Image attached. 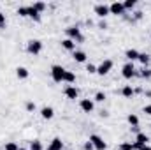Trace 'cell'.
I'll list each match as a JSON object with an SVG mask.
<instances>
[{
	"mask_svg": "<svg viewBox=\"0 0 151 150\" xmlns=\"http://www.w3.org/2000/svg\"><path fill=\"white\" fill-rule=\"evenodd\" d=\"M34 7L37 9L39 12H42V11L46 9V4H44V2H35V4H34Z\"/></svg>",
	"mask_w": 151,
	"mask_h": 150,
	"instance_id": "obj_29",
	"label": "cell"
},
{
	"mask_svg": "<svg viewBox=\"0 0 151 150\" xmlns=\"http://www.w3.org/2000/svg\"><path fill=\"white\" fill-rule=\"evenodd\" d=\"M62 48L67 50V51H74L76 50V42L72 41V39H63V41H62Z\"/></svg>",
	"mask_w": 151,
	"mask_h": 150,
	"instance_id": "obj_14",
	"label": "cell"
},
{
	"mask_svg": "<svg viewBox=\"0 0 151 150\" xmlns=\"http://www.w3.org/2000/svg\"><path fill=\"white\" fill-rule=\"evenodd\" d=\"M123 7H125V11H127V9H134V7H135V0H127V2H123Z\"/></svg>",
	"mask_w": 151,
	"mask_h": 150,
	"instance_id": "obj_24",
	"label": "cell"
},
{
	"mask_svg": "<svg viewBox=\"0 0 151 150\" xmlns=\"http://www.w3.org/2000/svg\"><path fill=\"white\" fill-rule=\"evenodd\" d=\"M127 120H128V124H130L132 127H139V117H137V115L130 113V115L127 117Z\"/></svg>",
	"mask_w": 151,
	"mask_h": 150,
	"instance_id": "obj_19",
	"label": "cell"
},
{
	"mask_svg": "<svg viewBox=\"0 0 151 150\" xmlns=\"http://www.w3.org/2000/svg\"><path fill=\"white\" fill-rule=\"evenodd\" d=\"M90 141H91V145H93V149L95 150H106L107 149L106 141H104L99 134H91V136H90Z\"/></svg>",
	"mask_w": 151,
	"mask_h": 150,
	"instance_id": "obj_3",
	"label": "cell"
},
{
	"mask_svg": "<svg viewBox=\"0 0 151 150\" xmlns=\"http://www.w3.org/2000/svg\"><path fill=\"white\" fill-rule=\"evenodd\" d=\"M141 78H146V79H150L151 78V71L148 69V67H144V69L141 71Z\"/></svg>",
	"mask_w": 151,
	"mask_h": 150,
	"instance_id": "obj_28",
	"label": "cell"
},
{
	"mask_svg": "<svg viewBox=\"0 0 151 150\" xmlns=\"http://www.w3.org/2000/svg\"><path fill=\"white\" fill-rule=\"evenodd\" d=\"M40 117H42L44 120H51V118L55 117V110H53L51 106H44V108L40 110Z\"/></svg>",
	"mask_w": 151,
	"mask_h": 150,
	"instance_id": "obj_12",
	"label": "cell"
},
{
	"mask_svg": "<svg viewBox=\"0 0 151 150\" xmlns=\"http://www.w3.org/2000/svg\"><path fill=\"white\" fill-rule=\"evenodd\" d=\"M65 71H67V69H63L62 66H53V67H51V78H53L56 83H62Z\"/></svg>",
	"mask_w": 151,
	"mask_h": 150,
	"instance_id": "obj_2",
	"label": "cell"
},
{
	"mask_svg": "<svg viewBox=\"0 0 151 150\" xmlns=\"http://www.w3.org/2000/svg\"><path fill=\"white\" fill-rule=\"evenodd\" d=\"M119 150H135V149H134V143H121Z\"/></svg>",
	"mask_w": 151,
	"mask_h": 150,
	"instance_id": "obj_27",
	"label": "cell"
},
{
	"mask_svg": "<svg viewBox=\"0 0 151 150\" xmlns=\"http://www.w3.org/2000/svg\"><path fill=\"white\" fill-rule=\"evenodd\" d=\"M125 57L134 64V60H137V58H139V51H137V50H127V51H125Z\"/></svg>",
	"mask_w": 151,
	"mask_h": 150,
	"instance_id": "obj_15",
	"label": "cell"
},
{
	"mask_svg": "<svg viewBox=\"0 0 151 150\" xmlns=\"http://www.w3.org/2000/svg\"><path fill=\"white\" fill-rule=\"evenodd\" d=\"M109 12H111V14H116V16H121V14H125L123 2H113V4L109 5Z\"/></svg>",
	"mask_w": 151,
	"mask_h": 150,
	"instance_id": "obj_7",
	"label": "cell"
},
{
	"mask_svg": "<svg viewBox=\"0 0 151 150\" xmlns=\"http://www.w3.org/2000/svg\"><path fill=\"white\" fill-rule=\"evenodd\" d=\"M65 32H67V36H69V39H72L74 42H76V41H77V42H81V41H83V36H81V30H79L77 27H69V28H67Z\"/></svg>",
	"mask_w": 151,
	"mask_h": 150,
	"instance_id": "obj_6",
	"label": "cell"
},
{
	"mask_svg": "<svg viewBox=\"0 0 151 150\" xmlns=\"http://www.w3.org/2000/svg\"><path fill=\"white\" fill-rule=\"evenodd\" d=\"M137 60L146 67V66L150 64V55H148V53H139V58H137Z\"/></svg>",
	"mask_w": 151,
	"mask_h": 150,
	"instance_id": "obj_22",
	"label": "cell"
},
{
	"mask_svg": "<svg viewBox=\"0 0 151 150\" xmlns=\"http://www.w3.org/2000/svg\"><path fill=\"white\" fill-rule=\"evenodd\" d=\"M121 95H123V97H127V99H130V97L134 95V88H132L130 85H125V87L121 88Z\"/></svg>",
	"mask_w": 151,
	"mask_h": 150,
	"instance_id": "obj_18",
	"label": "cell"
},
{
	"mask_svg": "<svg viewBox=\"0 0 151 150\" xmlns=\"http://www.w3.org/2000/svg\"><path fill=\"white\" fill-rule=\"evenodd\" d=\"M99 28H102V30L107 28V23H106V21H100V23H99Z\"/></svg>",
	"mask_w": 151,
	"mask_h": 150,
	"instance_id": "obj_36",
	"label": "cell"
},
{
	"mask_svg": "<svg viewBox=\"0 0 151 150\" xmlns=\"http://www.w3.org/2000/svg\"><path fill=\"white\" fill-rule=\"evenodd\" d=\"M62 149H63L62 140H60V138H53V141L47 145V149H46V150H62Z\"/></svg>",
	"mask_w": 151,
	"mask_h": 150,
	"instance_id": "obj_13",
	"label": "cell"
},
{
	"mask_svg": "<svg viewBox=\"0 0 151 150\" xmlns=\"http://www.w3.org/2000/svg\"><path fill=\"white\" fill-rule=\"evenodd\" d=\"M95 101H97V103H104V101H106V94H104V92H97V94H95Z\"/></svg>",
	"mask_w": 151,
	"mask_h": 150,
	"instance_id": "obj_25",
	"label": "cell"
},
{
	"mask_svg": "<svg viewBox=\"0 0 151 150\" xmlns=\"http://www.w3.org/2000/svg\"><path fill=\"white\" fill-rule=\"evenodd\" d=\"M19 150H27V149H23V147H19Z\"/></svg>",
	"mask_w": 151,
	"mask_h": 150,
	"instance_id": "obj_39",
	"label": "cell"
},
{
	"mask_svg": "<svg viewBox=\"0 0 151 150\" xmlns=\"http://www.w3.org/2000/svg\"><path fill=\"white\" fill-rule=\"evenodd\" d=\"M113 66H114L113 60H109V58H107V60H104V62H102V64H100V66L97 67V74H100V76L107 74V73H109V71L113 69Z\"/></svg>",
	"mask_w": 151,
	"mask_h": 150,
	"instance_id": "obj_5",
	"label": "cell"
},
{
	"mask_svg": "<svg viewBox=\"0 0 151 150\" xmlns=\"http://www.w3.org/2000/svg\"><path fill=\"white\" fill-rule=\"evenodd\" d=\"M148 141H150L148 134H144V133H137V136H135V141H134V149H135V150H139L141 147L148 145Z\"/></svg>",
	"mask_w": 151,
	"mask_h": 150,
	"instance_id": "obj_4",
	"label": "cell"
},
{
	"mask_svg": "<svg viewBox=\"0 0 151 150\" xmlns=\"http://www.w3.org/2000/svg\"><path fill=\"white\" fill-rule=\"evenodd\" d=\"M139 150H151V147H150V145H144V147H141Z\"/></svg>",
	"mask_w": 151,
	"mask_h": 150,
	"instance_id": "obj_38",
	"label": "cell"
},
{
	"mask_svg": "<svg viewBox=\"0 0 151 150\" xmlns=\"http://www.w3.org/2000/svg\"><path fill=\"white\" fill-rule=\"evenodd\" d=\"M63 81H65V83H76V74L72 73V71H65Z\"/></svg>",
	"mask_w": 151,
	"mask_h": 150,
	"instance_id": "obj_21",
	"label": "cell"
},
{
	"mask_svg": "<svg viewBox=\"0 0 151 150\" xmlns=\"http://www.w3.org/2000/svg\"><path fill=\"white\" fill-rule=\"evenodd\" d=\"M141 18H142V12H141V11H137V12H135V20H141Z\"/></svg>",
	"mask_w": 151,
	"mask_h": 150,
	"instance_id": "obj_37",
	"label": "cell"
},
{
	"mask_svg": "<svg viewBox=\"0 0 151 150\" xmlns=\"http://www.w3.org/2000/svg\"><path fill=\"white\" fill-rule=\"evenodd\" d=\"M84 150H95V149H93V145H91V141H90V140H88V141L84 143Z\"/></svg>",
	"mask_w": 151,
	"mask_h": 150,
	"instance_id": "obj_34",
	"label": "cell"
},
{
	"mask_svg": "<svg viewBox=\"0 0 151 150\" xmlns=\"http://www.w3.org/2000/svg\"><path fill=\"white\" fill-rule=\"evenodd\" d=\"M121 74H123V78H127V79L134 78V76H135V67H134V64H132V62L125 64L123 69H121Z\"/></svg>",
	"mask_w": 151,
	"mask_h": 150,
	"instance_id": "obj_8",
	"label": "cell"
},
{
	"mask_svg": "<svg viewBox=\"0 0 151 150\" xmlns=\"http://www.w3.org/2000/svg\"><path fill=\"white\" fill-rule=\"evenodd\" d=\"M79 106H81V110H83L84 113H91L93 110H95V103H93L91 99H81Z\"/></svg>",
	"mask_w": 151,
	"mask_h": 150,
	"instance_id": "obj_9",
	"label": "cell"
},
{
	"mask_svg": "<svg viewBox=\"0 0 151 150\" xmlns=\"http://www.w3.org/2000/svg\"><path fill=\"white\" fill-rule=\"evenodd\" d=\"M30 150H42V143H40V140H34V141L30 143Z\"/></svg>",
	"mask_w": 151,
	"mask_h": 150,
	"instance_id": "obj_23",
	"label": "cell"
},
{
	"mask_svg": "<svg viewBox=\"0 0 151 150\" xmlns=\"http://www.w3.org/2000/svg\"><path fill=\"white\" fill-rule=\"evenodd\" d=\"M4 150H19V147H18V145H16L14 141H9V143H7V145L4 147Z\"/></svg>",
	"mask_w": 151,
	"mask_h": 150,
	"instance_id": "obj_26",
	"label": "cell"
},
{
	"mask_svg": "<svg viewBox=\"0 0 151 150\" xmlns=\"http://www.w3.org/2000/svg\"><path fill=\"white\" fill-rule=\"evenodd\" d=\"M18 14L19 16H28V7H18Z\"/></svg>",
	"mask_w": 151,
	"mask_h": 150,
	"instance_id": "obj_31",
	"label": "cell"
},
{
	"mask_svg": "<svg viewBox=\"0 0 151 150\" xmlns=\"http://www.w3.org/2000/svg\"><path fill=\"white\" fill-rule=\"evenodd\" d=\"M74 60L76 62H79V64H83V62H86V53L84 51H81V50H77V51H74Z\"/></svg>",
	"mask_w": 151,
	"mask_h": 150,
	"instance_id": "obj_17",
	"label": "cell"
},
{
	"mask_svg": "<svg viewBox=\"0 0 151 150\" xmlns=\"http://www.w3.org/2000/svg\"><path fill=\"white\" fill-rule=\"evenodd\" d=\"M28 16L32 20H35V21H40V12H39L34 5H28Z\"/></svg>",
	"mask_w": 151,
	"mask_h": 150,
	"instance_id": "obj_16",
	"label": "cell"
},
{
	"mask_svg": "<svg viewBox=\"0 0 151 150\" xmlns=\"http://www.w3.org/2000/svg\"><path fill=\"white\" fill-rule=\"evenodd\" d=\"M86 71H88L90 74H97V66H93V64H88V66H86Z\"/></svg>",
	"mask_w": 151,
	"mask_h": 150,
	"instance_id": "obj_30",
	"label": "cell"
},
{
	"mask_svg": "<svg viewBox=\"0 0 151 150\" xmlns=\"http://www.w3.org/2000/svg\"><path fill=\"white\" fill-rule=\"evenodd\" d=\"M63 94H65V97H67V99H72V101L79 97V90H77L76 87H72V85H70V87H67V88L63 90Z\"/></svg>",
	"mask_w": 151,
	"mask_h": 150,
	"instance_id": "obj_11",
	"label": "cell"
},
{
	"mask_svg": "<svg viewBox=\"0 0 151 150\" xmlns=\"http://www.w3.org/2000/svg\"><path fill=\"white\" fill-rule=\"evenodd\" d=\"M5 25H7V20H5V14H4V12H0V28H5Z\"/></svg>",
	"mask_w": 151,
	"mask_h": 150,
	"instance_id": "obj_32",
	"label": "cell"
},
{
	"mask_svg": "<svg viewBox=\"0 0 151 150\" xmlns=\"http://www.w3.org/2000/svg\"><path fill=\"white\" fill-rule=\"evenodd\" d=\"M95 14H97L99 18H106L107 14H111V12H109V5H106V4H97V5H95Z\"/></svg>",
	"mask_w": 151,
	"mask_h": 150,
	"instance_id": "obj_10",
	"label": "cell"
},
{
	"mask_svg": "<svg viewBox=\"0 0 151 150\" xmlns=\"http://www.w3.org/2000/svg\"><path fill=\"white\" fill-rule=\"evenodd\" d=\"M142 111L146 113V115H151V104H146V106H144V110H142Z\"/></svg>",
	"mask_w": 151,
	"mask_h": 150,
	"instance_id": "obj_35",
	"label": "cell"
},
{
	"mask_svg": "<svg viewBox=\"0 0 151 150\" xmlns=\"http://www.w3.org/2000/svg\"><path fill=\"white\" fill-rule=\"evenodd\" d=\"M16 76H18L19 79H27V78H28V69H27V67H18V69H16Z\"/></svg>",
	"mask_w": 151,
	"mask_h": 150,
	"instance_id": "obj_20",
	"label": "cell"
},
{
	"mask_svg": "<svg viewBox=\"0 0 151 150\" xmlns=\"http://www.w3.org/2000/svg\"><path fill=\"white\" fill-rule=\"evenodd\" d=\"M27 51H28L30 55H39V53L42 51V42H40L39 39L28 41V42H27Z\"/></svg>",
	"mask_w": 151,
	"mask_h": 150,
	"instance_id": "obj_1",
	"label": "cell"
},
{
	"mask_svg": "<svg viewBox=\"0 0 151 150\" xmlns=\"http://www.w3.org/2000/svg\"><path fill=\"white\" fill-rule=\"evenodd\" d=\"M27 111H35V103L28 101V103H27Z\"/></svg>",
	"mask_w": 151,
	"mask_h": 150,
	"instance_id": "obj_33",
	"label": "cell"
}]
</instances>
